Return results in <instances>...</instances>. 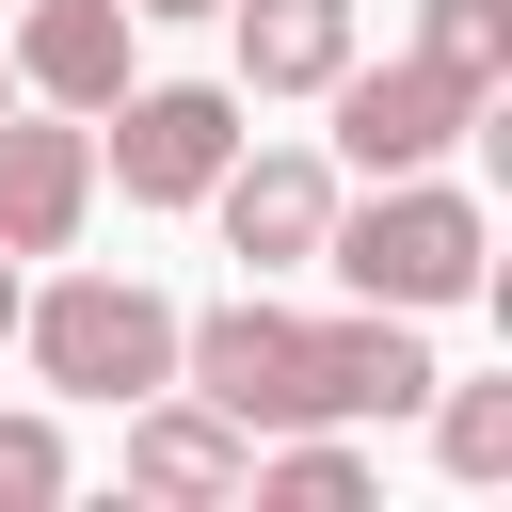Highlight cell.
Returning <instances> with one entry per match:
<instances>
[{
	"instance_id": "obj_17",
	"label": "cell",
	"mask_w": 512,
	"mask_h": 512,
	"mask_svg": "<svg viewBox=\"0 0 512 512\" xmlns=\"http://www.w3.org/2000/svg\"><path fill=\"white\" fill-rule=\"evenodd\" d=\"M0 112H16V64H0Z\"/></svg>"
},
{
	"instance_id": "obj_2",
	"label": "cell",
	"mask_w": 512,
	"mask_h": 512,
	"mask_svg": "<svg viewBox=\"0 0 512 512\" xmlns=\"http://www.w3.org/2000/svg\"><path fill=\"white\" fill-rule=\"evenodd\" d=\"M16 336H32L48 400H144V384H176V304L144 272H64V288L16 304Z\"/></svg>"
},
{
	"instance_id": "obj_11",
	"label": "cell",
	"mask_w": 512,
	"mask_h": 512,
	"mask_svg": "<svg viewBox=\"0 0 512 512\" xmlns=\"http://www.w3.org/2000/svg\"><path fill=\"white\" fill-rule=\"evenodd\" d=\"M256 496H288V512H352L368 496V448L336 432V416H304V432H256V464H240Z\"/></svg>"
},
{
	"instance_id": "obj_3",
	"label": "cell",
	"mask_w": 512,
	"mask_h": 512,
	"mask_svg": "<svg viewBox=\"0 0 512 512\" xmlns=\"http://www.w3.org/2000/svg\"><path fill=\"white\" fill-rule=\"evenodd\" d=\"M96 128H112L96 160L128 176V208H208V176L240 160V80H128Z\"/></svg>"
},
{
	"instance_id": "obj_15",
	"label": "cell",
	"mask_w": 512,
	"mask_h": 512,
	"mask_svg": "<svg viewBox=\"0 0 512 512\" xmlns=\"http://www.w3.org/2000/svg\"><path fill=\"white\" fill-rule=\"evenodd\" d=\"M128 16H224V0H128Z\"/></svg>"
},
{
	"instance_id": "obj_6",
	"label": "cell",
	"mask_w": 512,
	"mask_h": 512,
	"mask_svg": "<svg viewBox=\"0 0 512 512\" xmlns=\"http://www.w3.org/2000/svg\"><path fill=\"white\" fill-rule=\"evenodd\" d=\"M432 400V336L400 304H352V320H304V416L368 432V416H416Z\"/></svg>"
},
{
	"instance_id": "obj_12",
	"label": "cell",
	"mask_w": 512,
	"mask_h": 512,
	"mask_svg": "<svg viewBox=\"0 0 512 512\" xmlns=\"http://www.w3.org/2000/svg\"><path fill=\"white\" fill-rule=\"evenodd\" d=\"M416 416H432V464H448V480H512V384H448V368H432Z\"/></svg>"
},
{
	"instance_id": "obj_10",
	"label": "cell",
	"mask_w": 512,
	"mask_h": 512,
	"mask_svg": "<svg viewBox=\"0 0 512 512\" xmlns=\"http://www.w3.org/2000/svg\"><path fill=\"white\" fill-rule=\"evenodd\" d=\"M240 32V96H320L352 64V0H224Z\"/></svg>"
},
{
	"instance_id": "obj_16",
	"label": "cell",
	"mask_w": 512,
	"mask_h": 512,
	"mask_svg": "<svg viewBox=\"0 0 512 512\" xmlns=\"http://www.w3.org/2000/svg\"><path fill=\"white\" fill-rule=\"evenodd\" d=\"M0 336H16V256H0Z\"/></svg>"
},
{
	"instance_id": "obj_1",
	"label": "cell",
	"mask_w": 512,
	"mask_h": 512,
	"mask_svg": "<svg viewBox=\"0 0 512 512\" xmlns=\"http://www.w3.org/2000/svg\"><path fill=\"white\" fill-rule=\"evenodd\" d=\"M320 272H336L352 304H400V320H432V304H464V288L496 272V224H480V192H448V176L416 160V176H384L368 208L336 192V224H320Z\"/></svg>"
},
{
	"instance_id": "obj_7",
	"label": "cell",
	"mask_w": 512,
	"mask_h": 512,
	"mask_svg": "<svg viewBox=\"0 0 512 512\" xmlns=\"http://www.w3.org/2000/svg\"><path fill=\"white\" fill-rule=\"evenodd\" d=\"M96 208V112H0V256H64Z\"/></svg>"
},
{
	"instance_id": "obj_4",
	"label": "cell",
	"mask_w": 512,
	"mask_h": 512,
	"mask_svg": "<svg viewBox=\"0 0 512 512\" xmlns=\"http://www.w3.org/2000/svg\"><path fill=\"white\" fill-rule=\"evenodd\" d=\"M320 96H336V160H352V176H416V160H448V144L480 128V96H464L448 64H416V48H400V64H336Z\"/></svg>"
},
{
	"instance_id": "obj_9",
	"label": "cell",
	"mask_w": 512,
	"mask_h": 512,
	"mask_svg": "<svg viewBox=\"0 0 512 512\" xmlns=\"http://www.w3.org/2000/svg\"><path fill=\"white\" fill-rule=\"evenodd\" d=\"M128 32H144L128 0H32L0 64H16V96H48V112H112V96H128Z\"/></svg>"
},
{
	"instance_id": "obj_14",
	"label": "cell",
	"mask_w": 512,
	"mask_h": 512,
	"mask_svg": "<svg viewBox=\"0 0 512 512\" xmlns=\"http://www.w3.org/2000/svg\"><path fill=\"white\" fill-rule=\"evenodd\" d=\"M80 480V448H64V416H0V512H48Z\"/></svg>"
},
{
	"instance_id": "obj_5",
	"label": "cell",
	"mask_w": 512,
	"mask_h": 512,
	"mask_svg": "<svg viewBox=\"0 0 512 512\" xmlns=\"http://www.w3.org/2000/svg\"><path fill=\"white\" fill-rule=\"evenodd\" d=\"M208 224H224V256H240V272H320L336 160H320V144H256V128H240V160L208 176Z\"/></svg>"
},
{
	"instance_id": "obj_8",
	"label": "cell",
	"mask_w": 512,
	"mask_h": 512,
	"mask_svg": "<svg viewBox=\"0 0 512 512\" xmlns=\"http://www.w3.org/2000/svg\"><path fill=\"white\" fill-rule=\"evenodd\" d=\"M128 416V480L160 496V512H224L240 496V464H256V432L240 416H208L192 384H144V400H112Z\"/></svg>"
},
{
	"instance_id": "obj_13",
	"label": "cell",
	"mask_w": 512,
	"mask_h": 512,
	"mask_svg": "<svg viewBox=\"0 0 512 512\" xmlns=\"http://www.w3.org/2000/svg\"><path fill=\"white\" fill-rule=\"evenodd\" d=\"M416 64H448V80L496 112V80H512V0H416Z\"/></svg>"
}]
</instances>
